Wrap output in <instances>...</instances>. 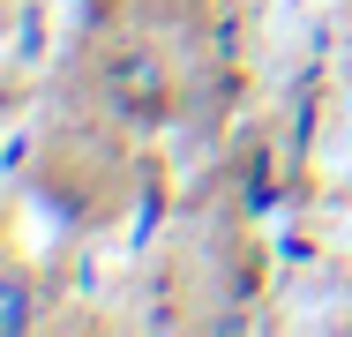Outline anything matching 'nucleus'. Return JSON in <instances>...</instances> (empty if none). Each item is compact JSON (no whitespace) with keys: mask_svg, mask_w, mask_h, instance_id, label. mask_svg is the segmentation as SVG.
Segmentation results:
<instances>
[{"mask_svg":"<svg viewBox=\"0 0 352 337\" xmlns=\"http://www.w3.org/2000/svg\"><path fill=\"white\" fill-rule=\"evenodd\" d=\"M98 90H105V105L120 113V120H165V105H173V67L157 61L150 45H113L105 61H98Z\"/></svg>","mask_w":352,"mask_h":337,"instance_id":"1","label":"nucleus"},{"mask_svg":"<svg viewBox=\"0 0 352 337\" xmlns=\"http://www.w3.org/2000/svg\"><path fill=\"white\" fill-rule=\"evenodd\" d=\"M30 323H38V285H30V270H23V263H8V270H0V330L23 337Z\"/></svg>","mask_w":352,"mask_h":337,"instance_id":"2","label":"nucleus"}]
</instances>
